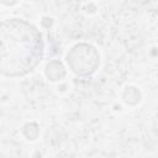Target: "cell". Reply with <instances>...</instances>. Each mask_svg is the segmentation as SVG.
<instances>
[{"mask_svg": "<svg viewBox=\"0 0 158 158\" xmlns=\"http://www.w3.org/2000/svg\"><path fill=\"white\" fill-rule=\"evenodd\" d=\"M43 43L40 32L28 22L11 19L0 22V73L21 77L40 63Z\"/></svg>", "mask_w": 158, "mask_h": 158, "instance_id": "cell-1", "label": "cell"}]
</instances>
